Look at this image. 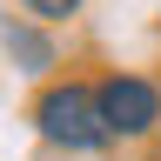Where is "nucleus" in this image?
Segmentation results:
<instances>
[{
    "label": "nucleus",
    "instance_id": "2",
    "mask_svg": "<svg viewBox=\"0 0 161 161\" xmlns=\"http://www.w3.org/2000/svg\"><path fill=\"white\" fill-rule=\"evenodd\" d=\"M101 121H108V141H141L161 128V87L141 74H108L101 80Z\"/></svg>",
    "mask_w": 161,
    "mask_h": 161
},
{
    "label": "nucleus",
    "instance_id": "3",
    "mask_svg": "<svg viewBox=\"0 0 161 161\" xmlns=\"http://www.w3.org/2000/svg\"><path fill=\"white\" fill-rule=\"evenodd\" d=\"M20 14L27 20H67V14H80V0H20Z\"/></svg>",
    "mask_w": 161,
    "mask_h": 161
},
{
    "label": "nucleus",
    "instance_id": "1",
    "mask_svg": "<svg viewBox=\"0 0 161 161\" xmlns=\"http://www.w3.org/2000/svg\"><path fill=\"white\" fill-rule=\"evenodd\" d=\"M34 128L47 148H67V154H94L108 148V121H101V80H47L34 94Z\"/></svg>",
    "mask_w": 161,
    "mask_h": 161
}]
</instances>
